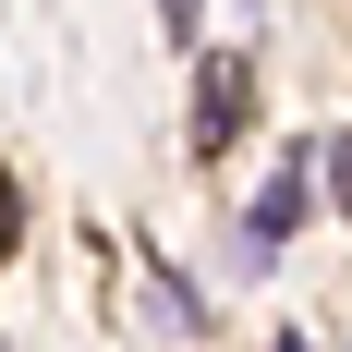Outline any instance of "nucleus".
Listing matches in <instances>:
<instances>
[{"label":"nucleus","instance_id":"1","mask_svg":"<svg viewBox=\"0 0 352 352\" xmlns=\"http://www.w3.org/2000/svg\"><path fill=\"white\" fill-rule=\"evenodd\" d=\"M304 182H316V146H292L280 170L255 182V207H243V280H255V267H280V243H292V219H304Z\"/></svg>","mask_w":352,"mask_h":352},{"label":"nucleus","instance_id":"2","mask_svg":"<svg viewBox=\"0 0 352 352\" xmlns=\"http://www.w3.org/2000/svg\"><path fill=\"white\" fill-rule=\"evenodd\" d=\"M243 109H255V61H243V49H207V85H195V146L219 158V146L243 134Z\"/></svg>","mask_w":352,"mask_h":352},{"label":"nucleus","instance_id":"3","mask_svg":"<svg viewBox=\"0 0 352 352\" xmlns=\"http://www.w3.org/2000/svg\"><path fill=\"white\" fill-rule=\"evenodd\" d=\"M158 36L170 49H207V0H158Z\"/></svg>","mask_w":352,"mask_h":352},{"label":"nucleus","instance_id":"4","mask_svg":"<svg viewBox=\"0 0 352 352\" xmlns=\"http://www.w3.org/2000/svg\"><path fill=\"white\" fill-rule=\"evenodd\" d=\"M316 170H328V195H340V219H352V134H316Z\"/></svg>","mask_w":352,"mask_h":352},{"label":"nucleus","instance_id":"5","mask_svg":"<svg viewBox=\"0 0 352 352\" xmlns=\"http://www.w3.org/2000/svg\"><path fill=\"white\" fill-rule=\"evenodd\" d=\"M280 352H316V340H280Z\"/></svg>","mask_w":352,"mask_h":352}]
</instances>
